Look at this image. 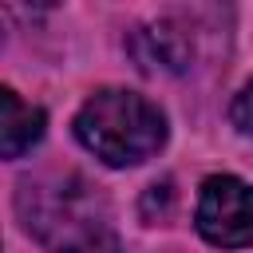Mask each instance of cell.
<instances>
[{"label": "cell", "mask_w": 253, "mask_h": 253, "mask_svg": "<svg viewBox=\"0 0 253 253\" xmlns=\"http://www.w3.org/2000/svg\"><path fill=\"white\" fill-rule=\"evenodd\" d=\"M75 138L107 166H138L166 142V115L138 91H95L75 115Z\"/></svg>", "instance_id": "cell-1"}, {"label": "cell", "mask_w": 253, "mask_h": 253, "mask_svg": "<svg viewBox=\"0 0 253 253\" xmlns=\"http://www.w3.org/2000/svg\"><path fill=\"white\" fill-rule=\"evenodd\" d=\"M20 210L28 229L55 253H95L111 241L107 206L79 174H63L51 182H24Z\"/></svg>", "instance_id": "cell-2"}, {"label": "cell", "mask_w": 253, "mask_h": 253, "mask_svg": "<svg viewBox=\"0 0 253 253\" xmlns=\"http://www.w3.org/2000/svg\"><path fill=\"white\" fill-rule=\"evenodd\" d=\"M194 225L217 249L253 245V186L233 174H210L198 194Z\"/></svg>", "instance_id": "cell-3"}, {"label": "cell", "mask_w": 253, "mask_h": 253, "mask_svg": "<svg viewBox=\"0 0 253 253\" xmlns=\"http://www.w3.org/2000/svg\"><path fill=\"white\" fill-rule=\"evenodd\" d=\"M47 115L32 103H24L12 87L0 91V154L4 158H24L40 138H43Z\"/></svg>", "instance_id": "cell-4"}, {"label": "cell", "mask_w": 253, "mask_h": 253, "mask_svg": "<svg viewBox=\"0 0 253 253\" xmlns=\"http://www.w3.org/2000/svg\"><path fill=\"white\" fill-rule=\"evenodd\" d=\"M138 43H146V51H138L142 67H162V71H182L190 63V40L178 36L170 24H154L138 32Z\"/></svg>", "instance_id": "cell-5"}, {"label": "cell", "mask_w": 253, "mask_h": 253, "mask_svg": "<svg viewBox=\"0 0 253 253\" xmlns=\"http://www.w3.org/2000/svg\"><path fill=\"white\" fill-rule=\"evenodd\" d=\"M229 123L241 130V134H253V79L237 91V99L229 103Z\"/></svg>", "instance_id": "cell-6"}, {"label": "cell", "mask_w": 253, "mask_h": 253, "mask_svg": "<svg viewBox=\"0 0 253 253\" xmlns=\"http://www.w3.org/2000/svg\"><path fill=\"white\" fill-rule=\"evenodd\" d=\"M170 198H174L170 182H162V186H150V190H146V198H142V213L150 217V210H154V206H162V210L170 213Z\"/></svg>", "instance_id": "cell-7"}, {"label": "cell", "mask_w": 253, "mask_h": 253, "mask_svg": "<svg viewBox=\"0 0 253 253\" xmlns=\"http://www.w3.org/2000/svg\"><path fill=\"white\" fill-rule=\"evenodd\" d=\"M28 4H32V8H55L59 0H28Z\"/></svg>", "instance_id": "cell-8"}, {"label": "cell", "mask_w": 253, "mask_h": 253, "mask_svg": "<svg viewBox=\"0 0 253 253\" xmlns=\"http://www.w3.org/2000/svg\"><path fill=\"white\" fill-rule=\"evenodd\" d=\"M95 253H119V245H115V241H107V245H103V249H95Z\"/></svg>", "instance_id": "cell-9"}]
</instances>
